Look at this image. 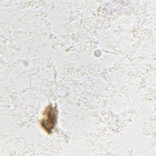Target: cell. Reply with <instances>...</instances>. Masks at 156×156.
Returning a JSON list of instances; mask_svg holds the SVG:
<instances>
[{"label": "cell", "instance_id": "cell-1", "mask_svg": "<svg viewBox=\"0 0 156 156\" xmlns=\"http://www.w3.org/2000/svg\"><path fill=\"white\" fill-rule=\"evenodd\" d=\"M57 119V110L51 105H48L44 110L43 117L41 120V126L48 133L52 132Z\"/></svg>", "mask_w": 156, "mask_h": 156}]
</instances>
